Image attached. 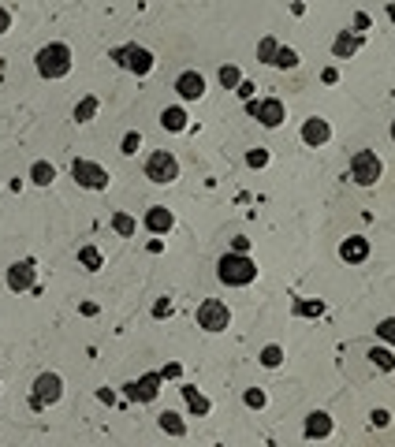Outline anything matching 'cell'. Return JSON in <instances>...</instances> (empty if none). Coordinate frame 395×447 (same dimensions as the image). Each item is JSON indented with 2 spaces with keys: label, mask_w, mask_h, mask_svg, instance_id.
<instances>
[{
  "label": "cell",
  "mask_w": 395,
  "mask_h": 447,
  "mask_svg": "<svg viewBox=\"0 0 395 447\" xmlns=\"http://www.w3.org/2000/svg\"><path fill=\"white\" fill-rule=\"evenodd\" d=\"M168 313H172V302H168V298H161V302L153 306V317H168Z\"/></svg>",
  "instance_id": "36"
},
{
  "label": "cell",
  "mask_w": 395,
  "mask_h": 447,
  "mask_svg": "<svg viewBox=\"0 0 395 447\" xmlns=\"http://www.w3.org/2000/svg\"><path fill=\"white\" fill-rule=\"evenodd\" d=\"M179 391H183V399H187V410H190L194 417H205L209 410H213V403H209V399H205V396H202V391H198V388L183 384Z\"/></svg>",
  "instance_id": "18"
},
{
  "label": "cell",
  "mask_w": 395,
  "mask_h": 447,
  "mask_svg": "<svg viewBox=\"0 0 395 447\" xmlns=\"http://www.w3.org/2000/svg\"><path fill=\"white\" fill-rule=\"evenodd\" d=\"M217 276H220V283H228V287H250L257 280V261L250 254H239V250H228V254L217 261Z\"/></svg>",
  "instance_id": "1"
},
{
  "label": "cell",
  "mask_w": 395,
  "mask_h": 447,
  "mask_svg": "<svg viewBox=\"0 0 395 447\" xmlns=\"http://www.w3.org/2000/svg\"><path fill=\"white\" fill-rule=\"evenodd\" d=\"M231 250H239V254H246V250H250V239H246V235H235V239H231Z\"/></svg>",
  "instance_id": "39"
},
{
  "label": "cell",
  "mask_w": 395,
  "mask_h": 447,
  "mask_svg": "<svg viewBox=\"0 0 395 447\" xmlns=\"http://www.w3.org/2000/svg\"><path fill=\"white\" fill-rule=\"evenodd\" d=\"M377 339H384V343H391V347H395V317L377 321Z\"/></svg>",
  "instance_id": "33"
},
{
  "label": "cell",
  "mask_w": 395,
  "mask_h": 447,
  "mask_svg": "<svg viewBox=\"0 0 395 447\" xmlns=\"http://www.w3.org/2000/svg\"><path fill=\"white\" fill-rule=\"evenodd\" d=\"M321 78H324V82H328V86H332V82H336V78H339V71H336V68H324V75H321Z\"/></svg>",
  "instance_id": "41"
},
{
  "label": "cell",
  "mask_w": 395,
  "mask_h": 447,
  "mask_svg": "<svg viewBox=\"0 0 395 447\" xmlns=\"http://www.w3.org/2000/svg\"><path fill=\"white\" fill-rule=\"evenodd\" d=\"M34 63H37V75L49 78V82H56V78L71 75V45H63V42H49V45L37 49Z\"/></svg>",
  "instance_id": "2"
},
{
  "label": "cell",
  "mask_w": 395,
  "mask_h": 447,
  "mask_svg": "<svg viewBox=\"0 0 395 447\" xmlns=\"http://www.w3.org/2000/svg\"><path fill=\"white\" fill-rule=\"evenodd\" d=\"M176 94H179L183 101H202V97H205V78L198 75V71H183V75L176 78Z\"/></svg>",
  "instance_id": "13"
},
{
  "label": "cell",
  "mask_w": 395,
  "mask_h": 447,
  "mask_svg": "<svg viewBox=\"0 0 395 447\" xmlns=\"http://www.w3.org/2000/svg\"><path fill=\"white\" fill-rule=\"evenodd\" d=\"M370 417H373V425H380V429H384V425L391 422V414H388V410H373Z\"/></svg>",
  "instance_id": "37"
},
{
  "label": "cell",
  "mask_w": 395,
  "mask_h": 447,
  "mask_svg": "<svg viewBox=\"0 0 395 447\" xmlns=\"http://www.w3.org/2000/svg\"><path fill=\"white\" fill-rule=\"evenodd\" d=\"M78 265H83L86 272H101V265H104L101 250L97 246H83V250H78Z\"/></svg>",
  "instance_id": "23"
},
{
  "label": "cell",
  "mask_w": 395,
  "mask_h": 447,
  "mask_svg": "<svg viewBox=\"0 0 395 447\" xmlns=\"http://www.w3.org/2000/svg\"><path fill=\"white\" fill-rule=\"evenodd\" d=\"M272 68H280V71H295V68H298V52H295V49H287V45H280V49H276Z\"/></svg>",
  "instance_id": "25"
},
{
  "label": "cell",
  "mask_w": 395,
  "mask_h": 447,
  "mask_svg": "<svg viewBox=\"0 0 395 447\" xmlns=\"http://www.w3.org/2000/svg\"><path fill=\"white\" fill-rule=\"evenodd\" d=\"M112 231L120 235V239H130V235L138 231V220L130 213H112Z\"/></svg>",
  "instance_id": "22"
},
{
  "label": "cell",
  "mask_w": 395,
  "mask_h": 447,
  "mask_svg": "<svg viewBox=\"0 0 395 447\" xmlns=\"http://www.w3.org/2000/svg\"><path fill=\"white\" fill-rule=\"evenodd\" d=\"M261 365H265V369H280V365H284V347L269 343L265 350H261Z\"/></svg>",
  "instance_id": "28"
},
{
  "label": "cell",
  "mask_w": 395,
  "mask_h": 447,
  "mask_svg": "<svg viewBox=\"0 0 395 447\" xmlns=\"http://www.w3.org/2000/svg\"><path fill=\"white\" fill-rule=\"evenodd\" d=\"M391 142H395V123H391Z\"/></svg>",
  "instance_id": "43"
},
{
  "label": "cell",
  "mask_w": 395,
  "mask_h": 447,
  "mask_svg": "<svg viewBox=\"0 0 395 447\" xmlns=\"http://www.w3.org/2000/svg\"><path fill=\"white\" fill-rule=\"evenodd\" d=\"M243 403L250 406V410H265V406H269V396H265L261 388H250L246 396H243Z\"/></svg>",
  "instance_id": "32"
},
{
  "label": "cell",
  "mask_w": 395,
  "mask_h": 447,
  "mask_svg": "<svg viewBox=\"0 0 395 447\" xmlns=\"http://www.w3.org/2000/svg\"><path fill=\"white\" fill-rule=\"evenodd\" d=\"M60 396H63V376L60 373H42V376L34 380L30 406H34V410H45V406L60 403Z\"/></svg>",
  "instance_id": "8"
},
{
  "label": "cell",
  "mask_w": 395,
  "mask_h": 447,
  "mask_svg": "<svg viewBox=\"0 0 395 447\" xmlns=\"http://www.w3.org/2000/svg\"><path fill=\"white\" fill-rule=\"evenodd\" d=\"M146 231H153V235H168L176 228V216H172V209H164V205H153V209H146Z\"/></svg>",
  "instance_id": "15"
},
{
  "label": "cell",
  "mask_w": 395,
  "mask_h": 447,
  "mask_svg": "<svg viewBox=\"0 0 395 447\" xmlns=\"http://www.w3.org/2000/svg\"><path fill=\"white\" fill-rule=\"evenodd\" d=\"M302 436L306 440H328L332 436V417H328L324 410H313L306 417V425H302Z\"/></svg>",
  "instance_id": "16"
},
{
  "label": "cell",
  "mask_w": 395,
  "mask_h": 447,
  "mask_svg": "<svg viewBox=\"0 0 395 447\" xmlns=\"http://www.w3.org/2000/svg\"><path fill=\"white\" fill-rule=\"evenodd\" d=\"M257 123L265 127V130H276L284 120H287V109H284V101L280 97H265V101H257Z\"/></svg>",
  "instance_id": "11"
},
{
  "label": "cell",
  "mask_w": 395,
  "mask_h": 447,
  "mask_svg": "<svg viewBox=\"0 0 395 447\" xmlns=\"http://www.w3.org/2000/svg\"><path fill=\"white\" fill-rule=\"evenodd\" d=\"M358 49H362V34L358 30H339L336 42H332V56L336 60H351Z\"/></svg>",
  "instance_id": "17"
},
{
  "label": "cell",
  "mask_w": 395,
  "mask_h": 447,
  "mask_svg": "<svg viewBox=\"0 0 395 447\" xmlns=\"http://www.w3.org/2000/svg\"><path fill=\"white\" fill-rule=\"evenodd\" d=\"M239 82H243V71L235 68V63H224V68H220V86L224 90H235Z\"/></svg>",
  "instance_id": "29"
},
{
  "label": "cell",
  "mask_w": 395,
  "mask_h": 447,
  "mask_svg": "<svg viewBox=\"0 0 395 447\" xmlns=\"http://www.w3.org/2000/svg\"><path fill=\"white\" fill-rule=\"evenodd\" d=\"M71 176H75L78 187H86V190H109V183H112V176L104 172L97 161H86V157L71 161Z\"/></svg>",
  "instance_id": "7"
},
{
  "label": "cell",
  "mask_w": 395,
  "mask_h": 447,
  "mask_svg": "<svg viewBox=\"0 0 395 447\" xmlns=\"http://www.w3.org/2000/svg\"><path fill=\"white\" fill-rule=\"evenodd\" d=\"M295 313H298V317H321V313H324V302H321V298H298V302H295Z\"/></svg>",
  "instance_id": "27"
},
{
  "label": "cell",
  "mask_w": 395,
  "mask_h": 447,
  "mask_svg": "<svg viewBox=\"0 0 395 447\" xmlns=\"http://www.w3.org/2000/svg\"><path fill=\"white\" fill-rule=\"evenodd\" d=\"M157 425H161L168 436H187V425H183V417L172 414V410H164L161 417H157Z\"/></svg>",
  "instance_id": "24"
},
{
  "label": "cell",
  "mask_w": 395,
  "mask_h": 447,
  "mask_svg": "<svg viewBox=\"0 0 395 447\" xmlns=\"http://www.w3.org/2000/svg\"><path fill=\"white\" fill-rule=\"evenodd\" d=\"M354 30H370V16H365V11H358V16H354Z\"/></svg>",
  "instance_id": "38"
},
{
  "label": "cell",
  "mask_w": 395,
  "mask_h": 447,
  "mask_svg": "<svg viewBox=\"0 0 395 447\" xmlns=\"http://www.w3.org/2000/svg\"><path fill=\"white\" fill-rule=\"evenodd\" d=\"M276 49H280V42H276V37H261V42H257V60H261V63H272V60H276Z\"/></svg>",
  "instance_id": "30"
},
{
  "label": "cell",
  "mask_w": 395,
  "mask_h": 447,
  "mask_svg": "<svg viewBox=\"0 0 395 447\" xmlns=\"http://www.w3.org/2000/svg\"><path fill=\"white\" fill-rule=\"evenodd\" d=\"M109 60L116 63V68H123L130 75H138V78H146L153 68H157V60H153V52L150 49H142V45H120V49H112L109 52Z\"/></svg>",
  "instance_id": "3"
},
{
  "label": "cell",
  "mask_w": 395,
  "mask_h": 447,
  "mask_svg": "<svg viewBox=\"0 0 395 447\" xmlns=\"http://www.w3.org/2000/svg\"><path fill=\"white\" fill-rule=\"evenodd\" d=\"M380 176H384V161L373 153V149H358L351 157V179L358 187H377Z\"/></svg>",
  "instance_id": "4"
},
{
  "label": "cell",
  "mask_w": 395,
  "mask_h": 447,
  "mask_svg": "<svg viewBox=\"0 0 395 447\" xmlns=\"http://www.w3.org/2000/svg\"><path fill=\"white\" fill-rule=\"evenodd\" d=\"M328 138H332V127H328V120H321V116H313V120L302 123V142H306L310 149L328 146Z\"/></svg>",
  "instance_id": "12"
},
{
  "label": "cell",
  "mask_w": 395,
  "mask_h": 447,
  "mask_svg": "<svg viewBox=\"0 0 395 447\" xmlns=\"http://www.w3.org/2000/svg\"><path fill=\"white\" fill-rule=\"evenodd\" d=\"M198 328H205V332H228V328H231V310H228V302L205 298L202 306H198Z\"/></svg>",
  "instance_id": "6"
},
{
  "label": "cell",
  "mask_w": 395,
  "mask_h": 447,
  "mask_svg": "<svg viewBox=\"0 0 395 447\" xmlns=\"http://www.w3.org/2000/svg\"><path fill=\"white\" fill-rule=\"evenodd\" d=\"M8 30H11V11L0 8V34H8Z\"/></svg>",
  "instance_id": "40"
},
{
  "label": "cell",
  "mask_w": 395,
  "mask_h": 447,
  "mask_svg": "<svg viewBox=\"0 0 395 447\" xmlns=\"http://www.w3.org/2000/svg\"><path fill=\"white\" fill-rule=\"evenodd\" d=\"M339 257L347 261V265H362L365 257H370V239L365 235H351V239L339 243Z\"/></svg>",
  "instance_id": "14"
},
{
  "label": "cell",
  "mask_w": 395,
  "mask_h": 447,
  "mask_svg": "<svg viewBox=\"0 0 395 447\" xmlns=\"http://www.w3.org/2000/svg\"><path fill=\"white\" fill-rule=\"evenodd\" d=\"M370 362L377 365V369H384V373H395V354L388 347H373L370 350Z\"/></svg>",
  "instance_id": "26"
},
{
  "label": "cell",
  "mask_w": 395,
  "mask_h": 447,
  "mask_svg": "<svg viewBox=\"0 0 395 447\" xmlns=\"http://www.w3.org/2000/svg\"><path fill=\"white\" fill-rule=\"evenodd\" d=\"M8 291H16V295H23V291H30L34 287V280H37V269H34V261H16V265L8 269Z\"/></svg>",
  "instance_id": "10"
},
{
  "label": "cell",
  "mask_w": 395,
  "mask_h": 447,
  "mask_svg": "<svg viewBox=\"0 0 395 447\" xmlns=\"http://www.w3.org/2000/svg\"><path fill=\"white\" fill-rule=\"evenodd\" d=\"M138 149H142V135H138V130H127L123 142H120V153H123V157H135Z\"/></svg>",
  "instance_id": "31"
},
{
  "label": "cell",
  "mask_w": 395,
  "mask_h": 447,
  "mask_svg": "<svg viewBox=\"0 0 395 447\" xmlns=\"http://www.w3.org/2000/svg\"><path fill=\"white\" fill-rule=\"evenodd\" d=\"M146 179H153L157 187H168V183H176V179H179V161H176V153H172V149L150 153V161H146Z\"/></svg>",
  "instance_id": "5"
},
{
  "label": "cell",
  "mask_w": 395,
  "mask_h": 447,
  "mask_svg": "<svg viewBox=\"0 0 395 447\" xmlns=\"http://www.w3.org/2000/svg\"><path fill=\"white\" fill-rule=\"evenodd\" d=\"M52 179H56V168H52L49 161H34L30 164V183L34 187H49Z\"/></svg>",
  "instance_id": "20"
},
{
  "label": "cell",
  "mask_w": 395,
  "mask_h": 447,
  "mask_svg": "<svg viewBox=\"0 0 395 447\" xmlns=\"http://www.w3.org/2000/svg\"><path fill=\"white\" fill-rule=\"evenodd\" d=\"M97 109H101V101H97L94 94H86L83 101L75 104V123H90V120L97 116Z\"/></svg>",
  "instance_id": "21"
},
{
  "label": "cell",
  "mask_w": 395,
  "mask_h": 447,
  "mask_svg": "<svg viewBox=\"0 0 395 447\" xmlns=\"http://www.w3.org/2000/svg\"><path fill=\"white\" fill-rule=\"evenodd\" d=\"M388 19L395 23V4H388Z\"/></svg>",
  "instance_id": "42"
},
{
  "label": "cell",
  "mask_w": 395,
  "mask_h": 447,
  "mask_svg": "<svg viewBox=\"0 0 395 447\" xmlns=\"http://www.w3.org/2000/svg\"><path fill=\"white\" fill-rule=\"evenodd\" d=\"M254 90H257L254 82H239V86H235V94H239L243 101H250V97H254Z\"/></svg>",
  "instance_id": "35"
},
{
  "label": "cell",
  "mask_w": 395,
  "mask_h": 447,
  "mask_svg": "<svg viewBox=\"0 0 395 447\" xmlns=\"http://www.w3.org/2000/svg\"><path fill=\"white\" fill-rule=\"evenodd\" d=\"M161 373H146V376H138V380H130L127 388V399H135V403H153L157 396H161Z\"/></svg>",
  "instance_id": "9"
},
{
  "label": "cell",
  "mask_w": 395,
  "mask_h": 447,
  "mask_svg": "<svg viewBox=\"0 0 395 447\" xmlns=\"http://www.w3.org/2000/svg\"><path fill=\"white\" fill-rule=\"evenodd\" d=\"M246 164H250V168H265V164H269V149H250V153H246Z\"/></svg>",
  "instance_id": "34"
},
{
  "label": "cell",
  "mask_w": 395,
  "mask_h": 447,
  "mask_svg": "<svg viewBox=\"0 0 395 447\" xmlns=\"http://www.w3.org/2000/svg\"><path fill=\"white\" fill-rule=\"evenodd\" d=\"M161 127H164V130H172V135H183V130L190 127V123H187V112H183L179 104L164 109V112H161Z\"/></svg>",
  "instance_id": "19"
}]
</instances>
